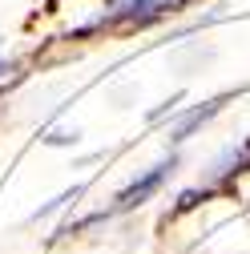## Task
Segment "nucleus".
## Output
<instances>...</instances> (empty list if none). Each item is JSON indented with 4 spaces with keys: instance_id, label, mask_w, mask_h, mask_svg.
Returning a JSON list of instances; mask_svg holds the SVG:
<instances>
[{
    "instance_id": "obj_1",
    "label": "nucleus",
    "mask_w": 250,
    "mask_h": 254,
    "mask_svg": "<svg viewBox=\"0 0 250 254\" xmlns=\"http://www.w3.org/2000/svg\"><path fill=\"white\" fill-rule=\"evenodd\" d=\"M174 4H182V0H125V4H117L105 16H97L89 28H81V33H73V37H85V33H93V28H101V24H149V20L166 16Z\"/></svg>"
},
{
    "instance_id": "obj_2",
    "label": "nucleus",
    "mask_w": 250,
    "mask_h": 254,
    "mask_svg": "<svg viewBox=\"0 0 250 254\" xmlns=\"http://www.w3.org/2000/svg\"><path fill=\"white\" fill-rule=\"evenodd\" d=\"M170 170H174V157H170V162H162V166H153L149 174H141L129 190H121V194H117V210H133V206H141L149 194H158L162 182L170 178Z\"/></svg>"
},
{
    "instance_id": "obj_3",
    "label": "nucleus",
    "mask_w": 250,
    "mask_h": 254,
    "mask_svg": "<svg viewBox=\"0 0 250 254\" xmlns=\"http://www.w3.org/2000/svg\"><path fill=\"white\" fill-rule=\"evenodd\" d=\"M218 109H222V101H206L202 109H190V113H186V117L174 125V141H186V137H190V133L198 129V125H206V121H210Z\"/></svg>"
},
{
    "instance_id": "obj_4",
    "label": "nucleus",
    "mask_w": 250,
    "mask_h": 254,
    "mask_svg": "<svg viewBox=\"0 0 250 254\" xmlns=\"http://www.w3.org/2000/svg\"><path fill=\"white\" fill-rule=\"evenodd\" d=\"M246 170H250V141L238 145V149L226 157V162L218 166V178H238V174H246Z\"/></svg>"
},
{
    "instance_id": "obj_5",
    "label": "nucleus",
    "mask_w": 250,
    "mask_h": 254,
    "mask_svg": "<svg viewBox=\"0 0 250 254\" xmlns=\"http://www.w3.org/2000/svg\"><path fill=\"white\" fill-rule=\"evenodd\" d=\"M210 194H214V190H186V194L178 198V214H186V210H194V206H198L202 198H210Z\"/></svg>"
}]
</instances>
